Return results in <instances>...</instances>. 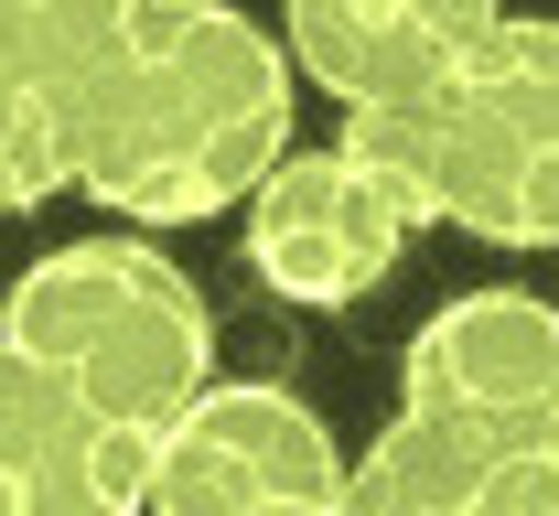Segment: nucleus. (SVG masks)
I'll use <instances>...</instances> for the list:
<instances>
[{"instance_id":"nucleus-5","label":"nucleus","mask_w":559,"mask_h":516,"mask_svg":"<svg viewBox=\"0 0 559 516\" xmlns=\"http://www.w3.org/2000/svg\"><path fill=\"white\" fill-rule=\"evenodd\" d=\"M140 0H0V216L75 183V130L119 65Z\"/></svg>"},{"instance_id":"nucleus-6","label":"nucleus","mask_w":559,"mask_h":516,"mask_svg":"<svg viewBox=\"0 0 559 516\" xmlns=\"http://www.w3.org/2000/svg\"><path fill=\"white\" fill-rule=\"evenodd\" d=\"M399 398L463 409L485 431H559V301L538 291H463L409 334Z\"/></svg>"},{"instance_id":"nucleus-11","label":"nucleus","mask_w":559,"mask_h":516,"mask_svg":"<svg viewBox=\"0 0 559 516\" xmlns=\"http://www.w3.org/2000/svg\"><path fill=\"white\" fill-rule=\"evenodd\" d=\"M11 516H108V506H86V495H11Z\"/></svg>"},{"instance_id":"nucleus-9","label":"nucleus","mask_w":559,"mask_h":516,"mask_svg":"<svg viewBox=\"0 0 559 516\" xmlns=\"http://www.w3.org/2000/svg\"><path fill=\"white\" fill-rule=\"evenodd\" d=\"M452 75L495 108V130L527 151V216H516V248H559V22H549V11H495Z\"/></svg>"},{"instance_id":"nucleus-4","label":"nucleus","mask_w":559,"mask_h":516,"mask_svg":"<svg viewBox=\"0 0 559 516\" xmlns=\"http://www.w3.org/2000/svg\"><path fill=\"white\" fill-rule=\"evenodd\" d=\"M409 237L419 226L399 216V194H388L345 141L334 151L290 141L270 172L248 183V269H259L280 301H312V312L366 301L399 259H409Z\"/></svg>"},{"instance_id":"nucleus-8","label":"nucleus","mask_w":559,"mask_h":516,"mask_svg":"<svg viewBox=\"0 0 559 516\" xmlns=\"http://www.w3.org/2000/svg\"><path fill=\"white\" fill-rule=\"evenodd\" d=\"M0 484L11 495H86V506H108V516H140L151 431L86 409L75 376H55L44 356H22L0 334Z\"/></svg>"},{"instance_id":"nucleus-12","label":"nucleus","mask_w":559,"mask_h":516,"mask_svg":"<svg viewBox=\"0 0 559 516\" xmlns=\"http://www.w3.org/2000/svg\"><path fill=\"white\" fill-rule=\"evenodd\" d=\"M334 516H399V506H366V495H334Z\"/></svg>"},{"instance_id":"nucleus-3","label":"nucleus","mask_w":559,"mask_h":516,"mask_svg":"<svg viewBox=\"0 0 559 516\" xmlns=\"http://www.w3.org/2000/svg\"><path fill=\"white\" fill-rule=\"evenodd\" d=\"M334 495H345V442L323 431L312 398L270 376H205L151 431L140 516H334Z\"/></svg>"},{"instance_id":"nucleus-13","label":"nucleus","mask_w":559,"mask_h":516,"mask_svg":"<svg viewBox=\"0 0 559 516\" xmlns=\"http://www.w3.org/2000/svg\"><path fill=\"white\" fill-rule=\"evenodd\" d=\"M0 516H11V484H0Z\"/></svg>"},{"instance_id":"nucleus-1","label":"nucleus","mask_w":559,"mask_h":516,"mask_svg":"<svg viewBox=\"0 0 559 516\" xmlns=\"http://www.w3.org/2000/svg\"><path fill=\"white\" fill-rule=\"evenodd\" d=\"M290 55L237 0H140L75 130V194L130 226H205L290 151Z\"/></svg>"},{"instance_id":"nucleus-7","label":"nucleus","mask_w":559,"mask_h":516,"mask_svg":"<svg viewBox=\"0 0 559 516\" xmlns=\"http://www.w3.org/2000/svg\"><path fill=\"white\" fill-rule=\"evenodd\" d=\"M495 11L506 0H280V55L334 108H377L441 86Z\"/></svg>"},{"instance_id":"nucleus-10","label":"nucleus","mask_w":559,"mask_h":516,"mask_svg":"<svg viewBox=\"0 0 559 516\" xmlns=\"http://www.w3.org/2000/svg\"><path fill=\"white\" fill-rule=\"evenodd\" d=\"M452 516H559V431H485Z\"/></svg>"},{"instance_id":"nucleus-2","label":"nucleus","mask_w":559,"mask_h":516,"mask_svg":"<svg viewBox=\"0 0 559 516\" xmlns=\"http://www.w3.org/2000/svg\"><path fill=\"white\" fill-rule=\"evenodd\" d=\"M0 334L75 376V398L130 431H162L215 376V312L183 280V259H162L151 237H75L33 259L0 301Z\"/></svg>"}]
</instances>
